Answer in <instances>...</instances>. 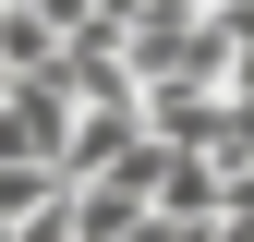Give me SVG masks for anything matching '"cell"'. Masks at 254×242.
<instances>
[{
    "label": "cell",
    "mask_w": 254,
    "mask_h": 242,
    "mask_svg": "<svg viewBox=\"0 0 254 242\" xmlns=\"http://www.w3.org/2000/svg\"><path fill=\"white\" fill-rule=\"evenodd\" d=\"M12 242H85V230H73V182H61V194H49V206H37V218H24V230H12Z\"/></svg>",
    "instance_id": "8992f818"
},
{
    "label": "cell",
    "mask_w": 254,
    "mask_h": 242,
    "mask_svg": "<svg viewBox=\"0 0 254 242\" xmlns=\"http://www.w3.org/2000/svg\"><path fill=\"white\" fill-rule=\"evenodd\" d=\"M133 242H206V218H170V206H145V218H133Z\"/></svg>",
    "instance_id": "52a82bcc"
},
{
    "label": "cell",
    "mask_w": 254,
    "mask_h": 242,
    "mask_svg": "<svg viewBox=\"0 0 254 242\" xmlns=\"http://www.w3.org/2000/svg\"><path fill=\"white\" fill-rule=\"evenodd\" d=\"M145 206L206 218V206H218V158H194V145H157V194H145Z\"/></svg>",
    "instance_id": "3957f363"
},
{
    "label": "cell",
    "mask_w": 254,
    "mask_h": 242,
    "mask_svg": "<svg viewBox=\"0 0 254 242\" xmlns=\"http://www.w3.org/2000/svg\"><path fill=\"white\" fill-rule=\"evenodd\" d=\"M218 97H230V85H145V133L157 145H218Z\"/></svg>",
    "instance_id": "7a4b0ae2"
},
{
    "label": "cell",
    "mask_w": 254,
    "mask_h": 242,
    "mask_svg": "<svg viewBox=\"0 0 254 242\" xmlns=\"http://www.w3.org/2000/svg\"><path fill=\"white\" fill-rule=\"evenodd\" d=\"M24 12H49L61 37H73V24H109V0H24Z\"/></svg>",
    "instance_id": "ba28073f"
},
{
    "label": "cell",
    "mask_w": 254,
    "mask_h": 242,
    "mask_svg": "<svg viewBox=\"0 0 254 242\" xmlns=\"http://www.w3.org/2000/svg\"><path fill=\"white\" fill-rule=\"evenodd\" d=\"M206 242H254V170H218V206H206Z\"/></svg>",
    "instance_id": "5b68a950"
},
{
    "label": "cell",
    "mask_w": 254,
    "mask_h": 242,
    "mask_svg": "<svg viewBox=\"0 0 254 242\" xmlns=\"http://www.w3.org/2000/svg\"><path fill=\"white\" fill-rule=\"evenodd\" d=\"M218 170H254V85H230L218 97V145H206Z\"/></svg>",
    "instance_id": "277c9868"
},
{
    "label": "cell",
    "mask_w": 254,
    "mask_h": 242,
    "mask_svg": "<svg viewBox=\"0 0 254 242\" xmlns=\"http://www.w3.org/2000/svg\"><path fill=\"white\" fill-rule=\"evenodd\" d=\"M61 145H73V97H61L49 73L0 85V158L12 170H61Z\"/></svg>",
    "instance_id": "6da1fadb"
}]
</instances>
